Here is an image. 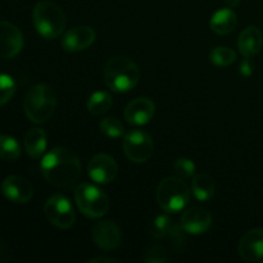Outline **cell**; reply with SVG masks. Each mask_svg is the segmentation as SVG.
Here are the masks:
<instances>
[{
	"label": "cell",
	"instance_id": "52a82bcc",
	"mask_svg": "<svg viewBox=\"0 0 263 263\" xmlns=\"http://www.w3.org/2000/svg\"><path fill=\"white\" fill-rule=\"evenodd\" d=\"M44 212L49 222L59 229H69L76 220L73 207L63 194L51 195L44 205Z\"/></svg>",
	"mask_w": 263,
	"mask_h": 263
},
{
	"label": "cell",
	"instance_id": "ba28073f",
	"mask_svg": "<svg viewBox=\"0 0 263 263\" xmlns=\"http://www.w3.org/2000/svg\"><path fill=\"white\" fill-rule=\"evenodd\" d=\"M123 151L130 161L144 163L153 154V139L145 131L131 130L123 138Z\"/></svg>",
	"mask_w": 263,
	"mask_h": 263
},
{
	"label": "cell",
	"instance_id": "4fadbf2b",
	"mask_svg": "<svg viewBox=\"0 0 263 263\" xmlns=\"http://www.w3.org/2000/svg\"><path fill=\"white\" fill-rule=\"evenodd\" d=\"M95 37H97V33L94 28L89 26H76L64 33L62 37V46L64 50L71 51V53L81 51L89 48L95 41Z\"/></svg>",
	"mask_w": 263,
	"mask_h": 263
},
{
	"label": "cell",
	"instance_id": "f1b7e54d",
	"mask_svg": "<svg viewBox=\"0 0 263 263\" xmlns=\"http://www.w3.org/2000/svg\"><path fill=\"white\" fill-rule=\"evenodd\" d=\"M254 71V66H253V62L251 61V57H244V61L241 62V66H240V73L243 76L248 77L253 73Z\"/></svg>",
	"mask_w": 263,
	"mask_h": 263
},
{
	"label": "cell",
	"instance_id": "8992f818",
	"mask_svg": "<svg viewBox=\"0 0 263 263\" xmlns=\"http://www.w3.org/2000/svg\"><path fill=\"white\" fill-rule=\"evenodd\" d=\"M77 207L90 218L103 217L109 210V198L103 190L91 184H81L74 192Z\"/></svg>",
	"mask_w": 263,
	"mask_h": 263
},
{
	"label": "cell",
	"instance_id": "f546056e",
	"mask_svg": "<svg viewBox=\"0 0 263 263\" xmlns=\"http://www.w3.org/2000/svg\"><path fill=\"white\" fill-rule=\"evenodd\" d=\"M90 262H92V263H97V262L112 263V262H117V259L112 258V257H97V258H92Z\"/></svg>",
	"mask_w": 263,
	"mask_h": 263
},
{
	"label": "cell",
	"instance_id": "277c9868",
	"mask_svg": "<svg viewBox=\"0 0 263 263\" xmlns=\"http://www.w3.org/2000/svg\"><path fill=\"white\" fill-rule=\"evenodd\" d=\"M33 25L44 39L53 40L63 33L67 18L61 7L51 2H40L33 8Z\"/></svg>",
	"mask_w": 263,
	"mask_h": 263
},
{
	"label": "cell",
	"instance_id": "9a60e30c",
	"mask_svg": "<svg viewBox=\"0 0 263 263\" xmlns=\"http://www.w3.org/2000/svg\"><path fill=\"white\" fill-rule=\"evenodd\" d=\"M156 105L149 98H136L125 108V120L130 125H146L153 118Z\"/></svg>",
	"mask_w": 263,
	"mask_h": 263
},
{
	"label": "cell",
	"instance_id": "5bb4252c",
	"mask_svg": "<svg viewBox=\"0 0 263 263\" xmlns=\"http://www.w3.org/2000/svg\"><path fill=\"white\" fill-rule=\"evenodd\" d=\"M92 240L99 248L104 251H112L120 247L122 241V234L120 228L113 221H102L98 222L92 230Z\"/></svg>",
	"mask_w": 263,
	"mask_h": 263
},
{
	"label": "cell",
	"instance_id": "83f0119b",
	"mask_svg": "<svg viewBox=\"0 0 263 263\" xmlns=\"http://www.w3.org/2000/svg\"><path fill=\"white\" fill-rule=\"evenodd\" d=\"M174 171L181 179H189L194 175L195 164L189 158H179L174 163Z\"/></svg>",
	"mask_w": 263,
	"mask_h": 263
},
{
	"label": "cell",
	"instance_id": "ac0fdd59",
	"mask_svg": "<svg viewBox=\"0 0 263 263\" xmlns=\"http://www.w3.org/2000/svg\"><path fill=\"white\" fill-rule=\"evenodd\" d=\"M151 233L153 238L156 239L171 238L177 243H184L185 241V238L182 236L180 228L172 222L168 216H158L152 223Z\"/></svg>",
	"mask_w": 263,
	"mask_h": 263
},
{
	"label": "cell",
	"instance_id": "d6986e66",
	"mask_svg": "<svg viewBox=\"0 0 263 263\" xmlns=\"http://www.w3.org/2000/svg\"><path fill=\"white\" fill-rule=\"evenodd\" d=\"M46 135L44 130L39 127L30 128L25 135V149L26 153L33 159H37L45 153L46 149Z\"/></svg>",
	"mask_w": 263,
	"mask_h": 263
},
{
	"label": "cell",
	"instance_id": "e0dca14e",
	"mask_svg": "<svg viewBox=\"0 0 263 263\" xmlns=\"http://www.w3.org/2000/svg\"><path fill=\"white\" fill-rule=\"evenodd\" d=\"M263 45L262 31L256 26H249L240 33L238 40L239 50L243 57H253L261 50Z\"/></svg>",
	"mask_w": 263,
	"mask_h": 263
},
{
	"label": "cell",
	"instance_id": "7c38bea8",
	"mask_svg": "<svg viewBox=\"0 0 263 263\" xmlns=\"http://www.w3.org/2000/svg\"><path fill=\"white\" fill-rule=\"evenodd\" d=\"M212 225V215L203 207H192L181 217V229L192 235L204 234Z\"/></svg>",
	"mask_w": 263,
	"mask_h": 263
},
{
	"label": "cell",
	"instance_id": "5b68a950",
	"mask_svg": "<svg viewBox=\"0 0 263 263\" xmlns=\"http://www.w3.org/2000/svg\"><path fill=\"white\" fill-rule=\"evenodd\" d=\"M157 200L164 212H180L190 200L189 186L181 177H166L157 187Z\"/></svg>",
	"mask_w": 263,
	"mask_h": 263
},
{
	"label": "cell",
	"instance_id": "44dd1931",
	"mask_svg": "<svg viewBox=\"0 0 263 263\" xmlns=\"http://www.w3.org/2000/svg\"><path fill=\"white\" fill-rule=\"evenodd\" d=\"M192 192L200 202H207L215 195L216 185L212 177L207 174L195 175L192 182Z\"/></svg>",
	"mask_w": 263,
	"mask_h": 263
},
{
	"label": "cell",
	"instance_id": "d4e9b609",
	"mask_svg": "<svg viewBox=\"0 0 263 263\" xmlns=\"http://www.w3.org/2000/svg\"><path fill=\"white\" fill-rule=\"evenodd\" d=\"M99 128L108 138H120L125 133V127H123L122 122H120L115 117L103 118L99 122Z\"/></svg>",
	"mask_w": 263,
	"mask_h": 263
},
{
	"label": "cell",
	"instance_id": "6da1fadb",
	"mask_svg": "<svg viewBox=\"0 0 263 263\" xmlns=\"http://www.w3.org/2000/svg\"><path fill=\"white\" fill-rule=\"evenodd\" d=\"M40 170L44 179L54 186H71L81 175V163L76 154L63 146H57L43 157Z\"/></svg>",
	"mask_w": 263,
	"mask_h": 263
},
{
	"label": "cell",
	"instance_id": "cb8c5ba5",
	"mask_svg": "<svg viewBox=\"0 0 263 263\" xmlns=\"http://www.w3.org/2000/svg\"><path fill=\"white\" fill-rule=\"evenodd\" d=\"M210 59L215 66L228 67L235 62L236 54L233 49L228 48V46H218L211 51Z\"/></svg>",
	"mask_w": 263,
	"mask_h": 263
},
{
	"label": "cell",
	"instance_id": "4316f807",
	"mask_svg": "<svg viewBox=\"0 0 263 263\" xmlns=\"http://www.w3.org/2000/svg\"><path fill=\"white\" fill-rule=\"evenodd\" d=\"M168 259V252L163 246H152L146 249L143 261L146 263H163Z\"/></svg>",
	"mask_w": 263,
	"mask_h": 263
},
{
	"label": "cell",
	"instance_id": "484cf974",
	"mask_svg": "<svg viewBox=\"0 0 263 263\" xmlns=\"http://www.w3.org/2000/svg\"><path fill=\"white\" fill-rule=\"evenodd\" d=\"M15 92V82L9 74L0 73V105L9 102Z\"/></svg>",
	"mask_w": 263,
	"mask_h": 263
},
{
	"label": "cell",
	"instance_id": "3957f363",
	"mask_svg": "<svg viewBox=\"0 0 263 263\" xmlns=\"http://www.w3.org/2000/svg\"><path fill=\"white\" fill-rule=\"evenodd\" d=\"M57 108V95L46 84L31 87L25 97L23 109L28 120L33 123H44L50 120Z\"/></svg>",
	"mask_w": 263,
	"mask_h": 263
},
{
	"label": "cell",
	"instance_id": "7402d4cb",
	"mask_svg": "<svg viewBox=\"0 0 263 263\" xmlns=\"http://www.w3.org/2000/svg\"><path fill=\"white\" fill-rule=\"evenodd\" d=\"M113 104L112 97L107 91H97L90 95L87 100V109L91 115L100 116L107 113Z\"/></svg>",
	"mask_w": 263,
	"mask_h": 263
},
{
	"label": "cell",
	"instance_id": "ffe728a7",
	"mask_svg": "<svg viewBox=\"0 0 263 263\" xmlns=\"http://www.w3.org/2000/svg\"><path fill=\"white\" fill-rule=\"evenodd\" d=\"M236 22L238 20H236L235 13L226 8V9H220L213 13L211 18V28L217 35H226L235 28Z\"/></svg>",
	"mask_w": 263,
	"mask_h": 263
},
{
	"label": "cell",
	"instance_id": "8fae6325",
	"mask_svg": "<svg viewBox=\"0 0 263 263\" xmlns=\"http://www.w3.org/2000/svg\"><path fill=\"white\" fill-rule=\"evenodd\" d=\"M2 192L7 199L18 204L30 202L33 194L32 185L30 184V181L17 175L5 177L2 184Z\"/></svg>",
	"mask_w": 263,
	"mask_h": 263
},
{
	"label": "cell",
	"instance_id": "4dcf8cb0",
	"mask_svg": "<svg viewBox=\"0 0 263 263\" xmlns=\"http://www.w3.org/2000/svg\"><path fill=\"white\" fill-rule=\"evenodd\" d=\"M225 2L230 8H236L239 4H240L241 0H225Z\"/></svg>",
	"mask_w": 263,
	"mask_h": 263
},
{
	"label": "cell",
	"instance_id": "7a4b0ae2",
	"mask_svg": "<svg viewBox=\"0 0 263 263\" xmlns=\"http://www.w3.org/2000/svg\"><path fill=\"white\" fill-rule=\"evenodd\" d=\"M140 69L135 62L125 55H115L108 59L104 67V80L109 89L116 92H126L138 85Z\"/></svg>",
	"mask_w": 263,
	"mask_h": 263
},
{
	"label": "cell",
	"instance_id": "603a6c76",
	"mask_svg": "<svg viewBox=\"0 0 263 263\" xmlns=\"http://www.w3.org/2000/svg\"><path fill=\"white\" fill-rule=\"evenodd\" d=\"M21 156V145L17 139L0 135V158L4 161H15Z\"/></svg>",
	"mask_w": 263,
	"mask_h": 263
},
{
	"label": "cell",
	"instance_id": "30bf717a",
	"mask_svg": "<svg viewBox=\"0 0 263 263\" xmlns=\"http://www.w3.org/2000/svg\"><path fill=\"white\" fill-rule=\"evenodd\" d=\"M22 48L23 36L20 28L10 22L0 21V58H13Z\"/></svg>",
	"mask_w": 263,
	"mask_h": 263
},
{
	"label": "cell",
	"instance_id": "9c48e42d",
	"mask_svg": "<svg viewBox=\"0 0 263 263\" xmlns=\"http://www.w3.org/2000/svg\"><path fill=\"white\" fill-rule=\"evenodd\" d=\"M118 166L115 158L108 154H97L91 158L87 166V174L90 179L97 184L107 185L116 179Z\"/></svg>",
	"mask_w": 263,
	"mask_h": 263
},
{
	"label": "cell",
	"instance_id": "2e32d148",
	"mask_svg": "<svg viewBox=\"0 0 263 263\" xmlns=\"http://www.w3.org/2000/svg\"><path fill=\"white\" fill-rule=\"evenodd\" d=\"M239 254L248 262L263 258V229H253L241 238L239 243Z\"/></svg>",
	"mask_w": 263,
	"mask_h": 263
}]
</instances>
